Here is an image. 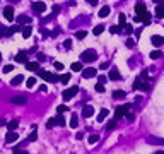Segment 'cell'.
Wrapping results in <instances>:
<instances>
[{"label":"cell","instance_id":"obj_58","mask_svg":"<svg viewBox=\"0 0 164 154\" xmlns=\"http://www.w3.org/2000/svg\"><path fill=\"white\" fill-rule=\"evenodd\" d=\"M154 2H156V3H161V0H154Z\"/></svg>","mask_w":164,"mask_h":154},{"label":"cell","instance_id":"obj_53","mask_svg":"<svg viewBox=\"0 0 164 154\" xmlns=\"http://www.w3.org/2000/svg\"><path fill=\"white\" fill-rule=\"evenodd\" d=\"M89 5H98V0H87Z\"/></svg>","mask_w":164,"mask_h":154},{"label":"cell","instance_id":"obj_49","mask_svg":"<svg viewBox=\"0 0 164 154\" xmlns=\"http://www.w3.org/2000/svg\"><path fill=\"white\" fill-rule=\"evenodd\" d=\"M58 12H60V5H53V14L56 15Z\"/></svg>","mask_w":164,"mask_h":154},{"label":"cell","instance_id":"obj_24","mask_svg":"<svg viewBox=\"0 0 164 154\" xmlns=\"http://www.w3.org/2000/svg\"><path fill=\"white\" fill-rule=\"evenodd\" d=\"M70 79H72V75H70V74H63V75H60V82H62V84H68V82H70Z\"/></svg>","mask_w":164,"mask_h":154},{"label":"cell","instance_id":"obj_36","mask_svg":"<svg viewBox=\"0 0 164 154\" xmlns=\"http://www.w3.org/2000/svg\"><path fill=\"white\" fill-rule=\"evenodd\" d=\"M34 84H36V79H34V77H29V79H27V82H26V86H27L29 89H31V87H34Z\"/></svg>","mask_w":164,"mask_h":154},{"label":"cell","instance_id":"obj_20","mask_svg":"<svg viewBox=\"0 0 164 154\" xmlns=\"http://www.w3.org/2000/svg\"><path fill=\"white\" fill-rule=\"evenodd\" d=\"M22 81H24V75H22V74H17V75L10 81V84H12V86H19Z\"/></svg>","mask_w":164,"mask_h":154},{"label":"cell","instance_id":"obj_37","mask_svg":"<svg viewBox=\"0 0 164 154\" xmlns=\"http://www.w3.org/2000/svg\"><path fill=\"white\" fill-rule=\"evenodd\" d=\"M115 125H116V120H110L108 122V125H106V130L110 132V130H113L115 129Z\"/></svg>","mask_w":164,"mask_h":154},{"label":"cell","instance_id":"obj_25","mask_svg":"<svg viewBox=\"0 0 164 154\" xmlns=\"http://www.w3.org/2000/svg\"><path fill=\"white\" fill-rule=\"evenodd\" d=\"M17 127H19V122H17V120H10V122L7 123V129H9V130H15Z\"/></svg>","mask_w":164,"mask_h":154},{"label":"cell","instance_id":"obj_43","mask_svg":"<svg viewBox=\"0 0 164 154\" xmlns=\"http://www.w3.org/2000/svg\"><path fill=\"white\" fill-rule=\"evenodd\" d=\"M132 33H133V27H132L130 24H127V26H125V34H132Z\"/></svg>","mask_w":164,"mask_h":154},{"label":"cell","instance_id":"obj_27","mask_svg":"<svg viewBox=\"0 0 164 154\" xmlns=\"http://www.w3.org/2000/svg\"><path fill=\"white\" fill-rule=\"evenodd\" d=\"M118 21H120V27H125V26H127V15H125V14H120Z\"/></svg>","mask_w":164,"mask_h":154},{"label":"cell","instance_id":"obj_16","mask_svg":"<svg viewBox=\"0 0 164 154\" xmlns=\"http://www.w3.org/2000/svg\"><path fill=\"white\" fill-rule=\"evenodd\" d=\"M26 69L31 72H38L39 70V63L38 62H26Z\"/></svg>","mask_w":164,"mask_h":154},{"label":"cell","instance_id":"obj_41","mask_svg":"<svg viewBox=\"0 0 164 154\" xmlns=\"http://www.w3.org/2000/svg\"><path fill=\"white\" fill-rule=\"evenodd\" d=\"M53 67H55V70H63V63L62 62H55Z\"/></svg>","mask_w":164,"mask_h":154},{"label":"cell","instance_id":"obj_55","mask_svg":"<svg viewBox=\"0 0 164 154\" xmlns=\"http://www.w3.org/2000/svg\"><path fill=\"white\" fill-rule=\"evenodd\" d=\"M3 125H7V122H5L3 118H0V127H3Z\"/></svg>","mask_w":164,"mask_h":154},{"label":"cell","instance_id":"obj_13","mask_svg":"<svg viewBox=\"0 0 164 154\" xmlns=\"http://www.w3.org/2000/svg\"><path fill=\"white\" fill-rule=\"evenodd\" d=\"M10 103H14V105H24V103H27V96H14V98H10Z\"/></svg>","mask_w":164,"mask_h":154},{"label":"cell","instance_id":"obj_45","mask_svg":"<svg viewBox=\"0 0 164 154\" xmlns=\"http://www.w3.org/2000/svg\"><path fill=\"white\" fill-rule=\"evenodd\" d=\"M63 46H65L67 50H70V48H72V39H65V43H63Z\"/></svg>","mask_w":164,"mask_h":154},{"label":"cell","instance_id":"obj_56","mask_svg":"<svg viewBox=\"0 0 164 154\" xmlns=\"http://www.w3.org/2000/svg\"><path fill=\"white\" fill-rule=\"evenodd\" d=\"M10 2H14V3H17V2H21V0H10Z\"/></svg>","mask_w":164,"mask_h":154},{"label":"cell","instance_id":"obj_21","mask_svg":"<svg viewBox=\"0 0 164 154\" xmlns=\"http://www.w3.org/2000/svg\"><path fill=\"white\" fill-rule=\"evenodd\" d=\"M70 127L72 129H77L79 127V117L75 113H72V117H70Z\"/></svg>","mask_w":164,"mask_h":154},{"label":"cell","instance_id":"obj_28","mask_svg":"<svg viewBox=\"0 0 164 154\" xmlns=\"http://www.w3.org/2000/svg\"><path fill=\"white\" fill-rule=\"evenodd\" d=\"M127 94H125V91H115L113 93V98L115 99H122V98H125Z\"/></svg>","mask_w":164,"mask_h":154},{"label":"cell","instance_id":"obj_29","mask_svg":"<svg viewBox=\"0 0 164 154\" xmlns=\"http://www.w3.org/2000/svg\"><path fill=\"white\" fill-rule=\"evenodd\" d=\"M55 120H56V125H60V127H65V125H67V122H65V118H63L62 115H58Z\"/></svg>","mask_w":164,"mask_h":154},{"label":"cell","instance_id":"obj_46","mask_svg":"<svg viewBox=\"0 0 164 154\" xmlns=\"http://www.w3.org/2000/svg\"><path fill=\"white\" fill-rule=\"evenodd\" d=\"M12 153H14V154H27V151H24V149H21V147H19V149H14Z\"/></svg>","mask_w":164,"mask_h":154},{"label":"cell","instance_id":"obj_42","mask_svg":"<svg viewBox=\"0 0 164 154\" xmlns=\"http://www.w3.org/2000/svg\"><path fill=\"white\" fill-rule=\"evenodd\" d=\"M96 91H98V93H104V84L98 82V84H96Z\"/></svg>","mask_w":164,"mask_h":154},{"label":"cell","instance_id":"obj_4","mask_svg":"<svg viewBox=\"0 0 164 154\" xmlns=\"http://www.w3.org/2000/svg\"><path fill=\"white\" fill-rule=\"evenodd\" d=\"M38 74H39V75H41V79H44L46 82H56V81H60V77H58V75H55V74L48 72V70H38Z\"/></svg>","mask_w":164,"mask_h":154},{"label":"cell","instance_id":"obj_48","mask_svg":"<svg viewBox=\"0 0 164 154\" xmlns=\"http://www.w3.org/2000/svg\"><path fill=\"white\" fill-rule=\"evenodd\" d=\"M12 69H14V67H12V65H5V67H3V69H2V70H3V72H5V74H9V72H10V70H12Z\"/></svg>","mask_w":164,"mask_h":154},{"label":"cell","instance_id":"obj_31","mask_svg":"<svg viewBox=\"0 0 164 154\" xmlns=\"http://www.w3.org/2000/svg\"><path fill=\"white\" fill-rule=\"evenodd\" d=\"M151 21H152V17H151V14L147 12V14L144 15V19H142V22H144V26H149V24H151Z\"/></svg>","mask_w":164,"mask_h":154},{"label":"cell","instance_id":"obj_5","mask_svg":"<svg viewBox=\"0 0 164 154\" xmlns=\"http://www.w3.org/2000/svg\"><path fill=\"white\" fill-rule=\"evenodd\" d=\"M128 110H130V105H122V106H116V110H115V120H120V118L127 117Z\"/></svg>","mask_w":164,"mask_h":154},{"label":"cell","instance_id":"obj_9","mask_svg":"<svg viewBox=\"0 0 164 154\" xmlns=\"http://www.w3.org/2000/svg\"><path fill=\"white\" fill-rule=\"evenodd\" d=\"M33 10H34L36 14H43V12L46 10V3H44V2H34V3H33Z\"/></svg>","mask_w":164,"mask_h":154},{"label":"cell","instance_id":"obj_7","mask_svg":"<svg viewBox=\"0 0 164 154\" xmlns=\"http://www.w3.org/2000/svg\"><path fill=\"white\" fill-rule=\"evenodd\" d=\"M3 17H5L7 21H14L15 12H14V7H12V5H7V7L3 9Z\"/></svg>","mask_w":164,"mask_h":154},{"label":"cell","instance_id":"obj_2","mask_svg":"<svg viewBox=\"0 0 164 154\" xmlns=\"http://www.w3.org/2000/svg\"><path fill=\"white\" fill-rule=\"evenodd\" d=\"M98 58V53H96V50H86V51H82V55H80V60L82 62H86V63H91V62H94Z\"/></svg>","mask_w":164,"mask_h":154},{"label":"cell","instance_id":"obj_15","mask_svg":"<svg viewBox=\"0 0 164 154\" xmlns=\"http://www.w3.org/2000/svg\"><path fill=\"white\" fill-rule=\"evenodd\" d=\"M108 77H110V81H120V79H122V74H120L116 69H111L110 74H108Z\"/></svg>","mask_w":164,"mask_h":154},{"label":"cell","instance_id":"obj_38","mask_svg":"<svg viewBox=\"0 0 164 154\" xmlns=\"http://www.w3.org/2000/svg\"><path fill=\"white\" fill-rule=\"evenodd\" d=\"M67 110H68V108H67V106H65V105H60V106H58V108H56V111H58V115H63V113H65V111H67Z\"/></svg>","mask_w":164,"mask_h":154},{"label":"cell","instance_id":"obj_32","mask_svg":"<svg viewBox=\"0 0 164 154\" xmlns=\"http://www.w3.org/2000/svg\"><path fill=\"white\" fill-rule=\"evenodd\" d=\"M103 31H104V26H103V24H99V26H96V27L92 29V33H94L96 36H98V34H101Z\"/></svg>","mask_w":164,"mask_h":154},{"label":"cell","instance_id":"obj_54","mask_svg":"<svg viewBox=\"0 0 164 154\" xmlns=\"http://www.w3.org/2000/svg\"><path fill=\"white\" fill-rule=\"evenodd\" d=\"M108 65H110V63H108V62H104V63H101V69H108Z\"/></svg>","mask_w":164,"mask_h":154},{"label":"cell","instance_id":"obj_44","mask_svg":"<svg viewBox=\"0 0 164 154\" xmlns=\"http://www.w3.org/2000/svg\"><path fill=\"white\" fill-rule=\"evenodd\" d=\"M127 46H128V48H133V46H135V41H133L132 38H128V39H127Z\"/></svg>","mask_w":164,"mask_h":154},{"label":"cell","instance_id":"obj_59","mask_svg":"<svg viewBox=\"0 0 164 154\" xmlns=\"http://www.w3.org/2000/svg\"><path fill=\"white\" fill-rule=\"evenodd\" d=\"M0 62H2V53H0Z\"/></svg>","mask_w":164,"mask_h":154},{"label":"cell","instance_id":"obj_17","mask_svg":"<svg viewBox=\"0 0 164 154\" xmlns=\"http://www.w3.org/2000/svg\"><path fill=\"white\" fill-rule=\"evenodd\" d=\"M21 31H22V36H24L26 39H27V38H29V36L33 34V27H31L29 24H27V26H24V27H22Z\"/></svg>","mask_w":164,"mask_h":154},{"label":"cell","instance_id":"obj_30","mask_svg":"<svg viewBox=\"0 0 164 154\" xmlns=\"http://www.w3.org/2000/svg\"><path fill=\"white\" fill-rule=\"evenodd\" d=\"M36 139H38V134H36V127H33V132H31V135L27 137V141H29V142H34Z\"/></svg>","mask_w":164,"mask_h":154},{"label":"cell","instance_id":"obj_19","mask_svg":"<svg viewBox=\"0 0 164 154\" xmlns=\"http://www.w3.org/2000/svg\"><path fill=\"white\" fill-rule=\"evenodd\" d=\"M110 12H111L110 5H104V7H101V10H99V17H108Z\"/></svg>","mask_w":164,"mask_h":154},{"label":"cell","instance_id":"obj_33","mask_svg":"<svg viewBox=\"0 0 164 154\" xmlns=\"http://www.w3.org/2000/svg\"><path fill=\"white\" fill-rule=\"evenodd\" d=\"M87 141H89V144H96V142L99 141V135H98V134H92V135H89Z\"/></svg>","mask_w":164,"mask_h":154},{"label":"cell","instance_id":"obj_14","mask_svg":"<svg viewBox=\"0 0 164 154\" xmlns=\"http://www.w3.org/2000/svg\"><path fill=\"white\" fill-rule=\"evenodd\" d=\"M15 62L26 63V62H27V51H19V53L15 55Z\"/></svg>","mask_w":164,"mask_h":154},{"label":"cell","instance_id":"obj_34","mask_svg":"<svg viewBox=\"0 0 164 154\" xmlns=\"http://www.w3.org/2000/svg\"><path fill=\"white\" fill-rule=\"evenodd\" d=\"M161 55H163V53H161L159 50H154V51H151V58H152V60H157Z\"/></svg>","mask_w":164,"mask_h":154},{"label":"cell","instance_id":"obj_1","mask_svg":"<svg viewBox=\"0 0 164 154\" xmlns=\"http://www.w3.org/2000/svg\"><path fill=\"white\" fill-rule=\"evenodd\" d=\"M133 89L137 91H149L151 89V81H147V79H144V77H137L135 79V82H133Z\"/></svg>","mask_w":164,"mask_h":154},{"label":"cell","instance_id":"obj_26","mask_svg":"<svg viewBox=\"0 0 164 154\" xmlns=\"http://www.w3.org/2000/svg\"><path fill=\"white\" fill-rule=\"evenodd\" d=\"M156 15H157V17H164V5L157 3V7H156Z\"/></svg>","mask_w":164,"mask_h":154},{"label":"cell","instance_id":"obj_12","mask_svg":"<svg viewBox=\"0 0 164 154\" xmlns=\"http://www.w3.org/2000/svg\"><path fill=\"white\" fill-rule=\"evenodd\" d=\"M151 43H152L154 46H157V48H159V46H163V45H164V38H163V36L154 34V36L151 38Z\"/></svg>","mask_w":164,"mask_h":154},{"label":"cell","instance_id":"obj_52","mask_svg":"<svg viewBox=\"0 0 164 154\" xmlns=\"http://www.w3.org/2000/svg\"><path fill=\"white\" fill-rule=\"evenodd\" d=\"M39 91H43V93H46V91H48V87H46V84H41V86H39Z\"/></svg>","mask_w":164,"mask_h":154},{"label":"cell","instance_id":"obj_23","mask_svg":"<svg viewBox=\"0 0 164 154\" xmlns=\"http://www.w3.org/2000/svg\"><path fill=\"white\" fill-rule=\"evenodd\" d=\"M70 69H72L74 72H80V70H82V63H80V62H74V63L70 65Z\"/></svg>","mask_w":164,"mask_h":154},{"label":"cell","instance_id":"obj_11","mask_svg":"<svg viewBox=\"0 0 164 154\" xmlns=\"http://www.w3.org/2000/svg\"><path fill=\"white\" fill-rule=\"evenodd\" d=\"M15 21H17V24H19V26H27V24H31V17H27V15H24V14L17 15V17H15Z\"/></svg>","mask_w":164,"mask_h":154},{"label":"cell","instance_id":"obj_57","mask_svg":"<svg viewBox=\"0 0 164 154\" xmlns=\"http://www.w3.org/2000/svg\"><path fill=\"white\" fill-rule=\"evenodd\" d=\"M156 154H164V153H163V151H157V153H156Z\"/></svg>","mask_w":164,"mask_h":154},{"label":"cell","instance_id":"obj_35","mask_svg":"<svg viewBox=\"0 0 164 154\" xmlns=\"http://www.w3.org/2000/svg\"><path fill=\"white\" fill-rule=\"evenodd\" d=\"M86 34H87V33L82 29V31H77V33H75V38H77V39H84V38H86Z\"/></svg>","mask_w":164,"mask_h":154},{"label":"cell","instance_id":"obj_8","mask_svg":"<svg viewBox=\"0 0 164 154\" xmlns=\"http://www.w3.org/2000/svg\"><path fill=\"white\" fill-rule=\"evenodd\" d=\"M17 139H19V135H17V132H15V130H9V132H7V135H5V142H7V144L17 142Z\"/></svg>","mask_w":164,"mask_h":154},{"label":"cell","instance_id":"obj_40","mask_svg":"<svg viewBox=\"0 0 164 154\" xmlns=\"http://www.w3.org/2000/svg\"><path fill=\"white\" fill-rule=\"evenodd\" d=\"M55 123H56V120H55V118H50V120L46 122V129H53Z\"/></svg>","mask_w":164,"mask_h":154},{"label":"cell","instance_id":"obj_51","mask_svg":"<svg viewBox=\"0 0 164 154\" xmlns=\"http://www.w3.org/2000/svg\"><path fill=\"white\" fill-rule=\"evenodd\" d=\"M98 81H99L101 84H104V82H106V77H104V75H99V77H98Z\"/></svg>","mask_w":164,"mask_h":154},{"label":"cell","instance_id":"obj_3","mask_svg":"<svg viewBox=\"0 0 164 154\" xmlns=\"http://www.w3.org/2000/svg\"><path fill=\"white\" fill-rule=\"evenodd\" d=\"M145 14H147V7H145L144 3H137V5H135V21L140 22Z\"/></svg>","mask_w":164,"mask_h":154},{"label":"cell","instance_id":"obj_47","mask_svg":"<svg viewBox=\"0 0 164 154\" xmlns=\"http://www.w3.org/2000/svg\"><path fill=\"white\" fill-rule=\"evenodd\" d=\"M36 57H38V60H39V62H44V60H46V57H44V53H38Z\"/></svg>","mask_w":164,"mask_h":154},{"label":"cell","instance_id":"obj_22","mask_svg":"<svg viewBox=\"0 0 164 154\" xmlns=\"http://www.w3.org/2000/svg\"><path fill=\"white\" fill-rule=\"evenodd\" d=\"M108 113H110V110H106V108H103L101 111H99V115H98V122H103L106 117H108Z\"/></svg>","mask_w":164,"mask_h":154},{"label":"cell","instance_id":"obj_18","mask_svg":"<svg viewBox=\"0 0 164 154\" xmlns=\"http://www.w3.org/2000/svg\"><path fill=\"white\" fill-rule=\"evenodd\" d=\"M82 115H84L86 118H91V117L94 115V108H92V106H86V108L82 110Z\"/></svg>","mask_w":164,"mask_h":154},{"label":"cell","instance_id":"obj_6","mask_svg":"<svg viewBox=\"0 0 164 154\" xmlns=\"http://www.w3.org/2000/svg\"><path fill=\"white\" fill-rule=\"evenodd\" d=\"M77 93H79V87H77V86H72V87H68V89H65V91L62 93V98H63L65 101H68V99H72Z\"/></svg>","mask_w":164,"mask_h":154},{"label":"cell","instance_id":"obj_39","mask_svg":"<svg viewBox=\"0 0 164 154\" xmlns=\"http://www.w3.org/2000/svg\"><path fill=\"white\" fill-rule=\"evenodd\" d=\"M120 31H122L120 26H111V27H110V33H113V34H116V33H120Z\"/></svg>","mask_w":164,"mask_h":154},{"label":"cell","instance_id":"obj_50","mask_svg":"<svg viewBox=\"0 0 164 154\" xmlns=\"http://www.w3.org/2000/svg\"><path fill=\"white\" fill-rule=\"evenodd\" d=\"M5 29H7L5 26H0V38H2V36H5Z\"/></svg>","mask_w":164,"mask_h":154},{"label":"cell","instance_id":"obj_10","mask_svg":"<svg viewBox=\"0 0 164 154\" xmlns=\"http://www.w3.org/2000/svg\"><path fill=\"white\" fill-rule=\"evenodd\" d=\"M82 77H84V79H92V77H96V69H94V67L84 69V70H82Z\"/></svg>","mask_w":164,"mask_h":154}]
</instances>
